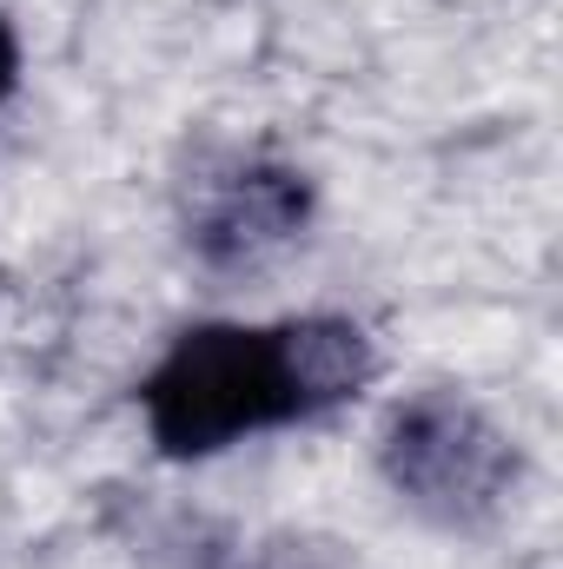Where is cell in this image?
<instances>
[{
  "mask_svg": "<svg viewBox=\"0 0 563 569\" xmlns=\"http://www.w3.org/2000/svg\"><path fill=\"white\" fill-rule=\"evenodd\" d=\"M372 371V338L352 318L192 325L140 378L146 437L159 457H213L358 398Z\"/></svg>",
  "mask_w": 563,
  "mask_h": 569,
  "instance_id": "1",
  "label": "cell"
},
{
  "mask_svg": "<svg viewBox=\"0 0 563 569\" xmlns=\"http://www.w3.org/2000/svg\"><path fill=\"white\" fill-rule=\"evenodd\" d=\"M13 87H20V40H13V27L0 13V107L13 100Z\"/></svg>",
  "mask_w": 563,
  "mask_h": 569,
  "instance_id": "4",
  "label": "cell"
},
{
  "mask_svg": "<svg viewBox=\"0 0 563 569\" xmlns=\"http://www.w3.org/2000/svg\"><path fill=\"white\" fill-rule=\"evenodd\" d=\"M378 463L392 490L437 523H484L517 483L511 437L457 391H418L412 405H398Z\"/></svg>",
  "mask_w": 563,
  "mask_h": 569,
  "instance_id": "2",
  "label": "cell"
},
{
  "mask_svg": "<svg viewBox=\"0 0 563 569\" xmlns=\"http://www.w3.org/2000/svg\"><path fill=\"white\" fill-rule=\"evenodd\" d=\"M305 179L285 172V166H239L233 179H219V192L199 206L192 219V246L213 259V266H246L259 252L285 246L298 226H305Z\"/></svg>",
  "mask_w": 563,
  "mask_h": 569,
  "instance_id": "3",
  "label": "cell"
}]
</instances>
